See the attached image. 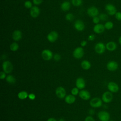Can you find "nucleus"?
I'll return each instance as SVG.
<instances>
[{"label":"nucleus","mask_w":121,"mask_h":121,"mask_svg":"<svg viewBox=\"0 0 121 121\" xmlns=\"http://www.w3.org/2000/svg\"><path fill=\"white\" fill-rule=\"evenodd\" d=\"M2 67L3 71L7 74L11 73L13 69L12 63L9 60L4 61L2 64Z\"/></svg>","instance_id":"f257e3e1"},{"label":"nucleus","mask_w":121,"mask_h":121,"mask_svg":"<svg viewBox=\"0 0 121 121\" xmlns=\"http://www.w3.org/2000/svg\"><path fill=\"white\" fill-rule=\"evenodd\" d=\"M97 117L100 121H109L110 119L109 113L105 111H101L98 112Z\"/></svg>","instance_id":"f03ea898"},{"label":"nucleus","mask_w":121,"mask_h":121,"mask_svg":"<svg viewBox=\"0 0 121 121\" xmlns=\"http://www.w3.org/2000/svg\"><path fill=\"white\" fill-rule=\"evenodd\" d=\"M113 99V95L112 92L106 91L104 92L102 95V100L103 102L106 104L111 103Z\"/></svg>","instance_id":"7ed1b4c3"},{"label":"nucleus","mask_w":121,"mask_h":121,"mask_svg":"<svg viewBox=\"0 0 121 121\" xmlns=\"http://www.w3.org/2000/svg\"><path fill=\"white\" fill-rule=\"evenodd\" d=\"M105 9L107 14L110 16L115 15L117 12V9L115 6L111 3L107 4L105 6Z\"/></svg>","instance_id":"20e7f679"},{"label":"nucleus","mask_w":121,"mask_h":121,"mask_svg":"<svg viewBox=\"0 0 121 121\" xmlns=\"http://www.w3.org/2000/svg\"><path fill=\"white\" fill-rule=\"evenodd\" d=\"M107 88L109 91L112 92V93H115L119 91L120 88L119 85L113 81L109 82L107 85Z\"/></svg>","instance_id":"39448f33"},{"label":"nucleus","mask_w":121,"mask_h":121,"mask_svg":"<svg viewBox=\"0 0 121 121\" xmlns=\"http://www.w3.org/2000/svg\"><path fill=\"white\" fill-rule=\"evenodd\" d=\"M41 56L45 60H51L53 57L52 52L48 49L43 50L41 53Z\"/></svg>","instance_id":"423d86ee"},{"label":"nucleus","mask_w":121,"mask_h":121,"mask_svg":"<svg viewBox=\"0 0 121 121\" xmlns=\"http://www.w3.org/2000/svg\"><path fill=\"white\" fill-rule=\"evenodd\" d=\"M119 68V64L117 62L114 60H111L106 64L107 69L110 71H116Z\"/></svg>","instance_id":"0eeeda50"},{"label":"nucleus","mask_w":121,"mask_h":121,"mask_svg":"<svg viewBox=\"0 0 121 121\" xmlns=\"http://www.w3.org/2000/svg\"><path fill=\"white\" fill-rule=\"evenodd\" d=\"M102 100L98 97H94L90 101V106L93 108H99L102 105Z\"/></svg>","instance_id":"6e6552de"},{"label":"nucleus","mask_w":121,"mask_h":121,"mask_svg":"<svg viewBox=\"0 0 121 121\" xmlns=\"http://www.w3.org/2000/svg\"><path fill=\"white\" fill-rule=\"evenodd\" d=\"M106 49L105 45L102 42L97 43L95 46V52L98 54L103 53Z\"/></svg>","instance_id":"1a4fd4ad"},{"label":"nucleus","mask_w":121,"mask_h":121,"mask_svg":"<svg viewBox=\"0 0 121 121\" xmlns=\"http://www.w3.org/2000/svg\"><path fill=\"white\" fill-rule=\"evenodd\" d=\"M84 51L82 47H77L73 51V55L76 59H80L84 56Z\"/></svg>","instance_id":"9d476101"},{"label":"nucleus","mask_w":121,"mask_h":121,"mask_svg":"<svg viewBox=\"0 0 121 121\" xmlns=\"http://www.w3.org/2000/svg\"><path fill=\"white\" fill-rule=\"evenodd\" d=\"M87 13L89 16L94 17H96L99 14V10L98 9L95 7L92 6L89 7L87 10Z\"/></svg>","instance_id":"9b49d317"},{"label":"nucleus","mask_w":121,"mask_h":121,"mask_svg":"<svg viewBox=\"0 0 121 121\" xmlns=\"http://www.w3.org/2000/svg\"><path fill=\"white\" fill-rule=\"evenodd\" d=\"M58 38V34L55 31H52L50 32L47 36V40L53 43L55 42Z\"/></svg>","instance_id":"f8f14e48"},{"label":"nucleus","mask_w":121,"mask_h":121,"mask_svg":"<svg viewBox=\"0 0 121 121\" xmlns=\"http://www.w3.org/2000/svg\"><path fill=\"white\" fill-rule=\"evenodd\" d=\"M66 91L64 88L62 86L58 87L55 90V94L57 96L60 98L63 99L66 95Z\"/></svg>","instance_id":"ddd939ff"},{"label":"nucleus","mask_w":121,"mask_h":121,"mask_svg":"<svg viewBox=\"0 0 121 121\" xmlns=\"http://www.w3.org/2000/svg\"><path fill=\"white\" fill-rule=\"evenodd\" d=\"M105 28L104 27V25H103L102 24H97L95 25V26L93 27V31L94 32L98 34H100L101 33H103Z\"/></svg>","instance_id":"4468645a"},{"label":"nucleus","mask_w":121,"mask_h":121,"mask_svg":"<svg viewBox=\"0 0 121 121\" xmlns=\"http://www.w3.org/2000/svg\"><path fill=\"white\" fill-rule=\"evenodd\" d=\"M76 87L79 89H83L86 86V82L82 78H78L76 81Z\"/></svg>","instance_id":"2eb2a0df"},{"label":"nucleus","mask_w":121,"mask_h":121,"mask_svg":"<svg viewBox=\"0 0 121 121\" xmlns=\"http://www.w3.org/2000/svg\"><path fill=\"white\" fill-rule=\"evenodd\" d=\"M78 95L81 99L85 100H89L91 97L90 93L86 90H81L79 91Z\"/></svg>","instance_id":"dca6fc26"},{"label":"nucleus","mask_w":121,"mask_h":121,"mask_svg":"<svg viewBox=\"0 0 121 121\" xmlns=\"http://www.w3.org/2000/svg\"><path fill=\"white\" fill-rule=\"evenodd\" d=\"M30 14L32 17L36 18L37 17H38L40 14L39 8L36 6H33L30 9Z\"/></svg>","instance_id":"f3484780"},{"label":"nucleus","mask_w":121,"mask_h":121,"mask_svg":"<svg viewBox=\"0 0 121 121\" xmlns=\"http://www.w3.org/2000/svg\"><path fill=\"white\" fill-rule=\"evenodd\" d=\"M75 28L79 31H83L85 28V25L83 22L80 20H76L74 25Z\"/></svg>","instance_id":"a211bd4d"},{"label":"nucleus","mask_w":121,"mask_h":121,"mask_svg":"<svg viewBox=\"0 0 121 121\" xmlns=\"http://www.w3.org/2000/svg\"><path fill=\"white\" fill-rule=\"evenodd\" d=\"M106 49L110 52H113L115 51L117 48V43L113 41H110L106 43Z\"/></svg>","instance_id":"6ab92c4d"},{"label":"nucleus","mask_w":121,"mask_h":121,"mask_svg":"<svg viewBox=\"0 0 121 121\" xmlns=\"http://www.w3.org/2000/svg\"><path fill=\"white\" fill-rule=\"evenodd\" d=\"M12 38L15 41H19L22 38V32L19 30H15L12 34Z\"/></svg>","instance_id":"aec40b11"},{"label":"nucleus","mask_w":121,"mask_h":121,"mask_svg":"<svg viewBox=\"0 0 121 121\" xmlns=\"http://www.w3.org/2000/svg\"><path fill=\"white\" fill-rule=\"evenodd\" d=\"M65 102L68 104H72L76 101V97L72 95H67L65 98Z\"/></svg>","instance_id":"412c9836"},{"label":"nucleus","mask_w":121,"mask_h":121,"mask_svg":"<svg viewBox=\"0 0 121 121\" xmlns=\"http://www.w3.org/2000/svg\"><path fill=\"white\" fill-rule=\"evenodd\" d=\"M70 8V3L68 1H64L62 3V4L60 5L61 9L64 11H66L69 10Z\"/></svg>","instance_id":"4be33fe9"},{"label":"nucleus","mask_w":121,"mask_h":121,"mask_svg":"<svg viewBox=\"0 0 121 121\" xmlns=\"http://www.w3.org/2000/svg\"><path fill=\"white\" fill-rule=\"evenodd\" d=\"M81 66L82 68L85 70L89 69L91 66L90 62L87 60H84L81 63Z\"/></svg>","instance_id":"5701e85b"},{"label":"nucleus","mask_w":121,"mask_h":121,"mask_svg":"<svg viewBox=\"0 0 121 121\" xmlns=\"http://www.w3.org/2000/svg\"><path fill=\"white\" fill-rule=\"evenodd\" d=\"M17 96L19 98V99L21 100H24L26 99L28 96V94L26 91H22L20 92L18 95Z\"/></svg>","instance_id":"b1692460"},{"label":"nucleus","mask_w":121,"mask_h":121,"mask_svg":"<svg viewBox=\"0 0 121 121\" xmlns=\"http://www.w3.org/2000/svg\"><path fill=\"white\" fill-rule=\"evenodd\" d=\"M6 81L9 84H14L16 82V78H15L11 75H8L6 78Z\"/></svg>","instance_id":"393cba45"},{"label":"nucleus","mask_w":121,"mask_h":121,"mask_svg":"<svg viewBox=\"0 0 121 121\" xmlns=\"http://www.w3.org/2000/svg\"><path fill=\"white\" fill-rule=\"evenodd\" d=\"M104 27L107 30H111L113 28V26H114V24L113 23V22H112V21H106L104 25Z\"/></svg>","instance_id":"a878e982"},{"label":"nucleus","mask_w":121,"mask_h":121,"mask_svg":"<svg viewBox=\"0 0 121 121\" xmlns=\"http://www.w3.org/2000/svg\"><path fill=\"white\" fill-rule=\"evenodd\" d=\"M18 48H19V45L16 42L12 43L10 45V50L11 51H13V52L17 51L18 49Z\"/></svg>","instance_id":"bb28decb"},{"label":"nucleus","mask_w":121,"mask_h":121,"mask_svg":"<svg viewBox=\"0 0 121 121\" xmlns=\"http://www.w3.org/2000/svg\"><path fill=\"white\" fill-rule=\"evenodd\" d=\"M98 17H99L100 20H102V21H106L108 18V15L106 14L103 13H101L100 14H99Z\"/></svg>","instance_id":"cd10ccee"},{"label":"nucleus","mask_w":121,"mask_h":121,"mask_svg":"<svg viewBox=\"0 0 121 121\" xmlns=\"http://www.w3.org/2000/svg\"><path fill=\"white\" fill-rule=\"evenodd\" d=\"M71 2L74 6L78 7L80 6L82 3V0H71Z\"/></svg>","instance_id":"c85d7f7f"},{"label":"nucleus","mask_w":121,"mask_h":121,"mask_svg":"<svg viewBox=\"0 0 121 121\" xmlns=\"http://www.w3.org/2000/svg\"><path fill=\"white\" fill-rule=\"evenodd\" d=\"M65 18H66V19L67 20L69 21H72L74 19V16L72 13H68L66 15Z\"/></svg>","instance_id":"c756f323"},{"label":"nucleus","mask_w":121,"mask_h":121,"mask_svg":"<svg viewBox=\"0 0 121 121\" xmlns=\"http://www.w3.org/2000/svg\"><path fill=\"white\" fill-rule=\"evenodd\" d=\"M25 7L27 9H31L32 6V3L30 0H26L24 3Z\"/></svg>","instance_id":"7c9ffc66"},{"label":"nucleus","mask_w":121,"mask_h":121,"mask_svg":"<svg viewBox=\"0 0 121 121\" xmlns=\"http://www.w3.org/2000/svg\"><path fill=\"white\" fill-rule=\"evenodd\" d=\"M78 88L77 87H74L72 89V90H71V93L72 94V95H77L78 94H79V90H78Z\"/></svg>","instance_id":"2f4dec72"},{"label":"nucleus","mask_w":121,"mask_h":121,"mask_svg":"<svg viewBox=\"0 0 121 121\" xmlns=\"http://www.w3.org/2000/svg\"><path fill=\"white\" fill-rule=\"evenodd\" d=\"M115 18L118 21H121V12L117 11L114 15Z\"/></svg>","instance_id":"473e14b6"},{"label":"nucleus","mask_w":121,"mask_h":121,"mask_svg":"<svg viewBox=\"0 0 121 121\" xmlns=\"http://www.w3.org/2000/svg\"><path fill=\"white\" fill-rule=\"evenodd\" d=\"M100 19L99 17H98V16L95 17H93V22L95 25L97 24H99V23L100 22Z\"/></svg>","instance_id":"72a5a7b5"},{"label":"nucleus","mask_w":121,"mask_h":121,"mask_svg":"<svg viewBox=\"0 0 121 121\" xmlns=\"http://www.w3.org/2000/svg\"><path fill=\"white\" fill-rule=\"evenodd\" d=\"M53 59L56 61H59L60 60L61 57L60 55L58 53H56L54 55H53Z\"/></svg>","instance_id":"f704fd0d"},{"label":"nucleus","mask_w":121,"mask_h":121,"mask_svg":"<svg viewBox=\"0 0 121 121\" xmlns=\"http://www.w3.org/2000/svg\"><path fill=\"white\" fill-rule=\"evenodd\" d=\"M33 2L35 5H38L42 3L43 0H33Z\"/></svg>","instance_id":"c9c22d12"},{"label":"nucleus","mask_w":121,"mask_h":121,"mask_svg":"<svg viewBox=\"0 0 121 121\" xmlns=\"http://www.w3.org/2000/svg\"><path fill=\"white\" fill-rule=\"evenodd\" d=\"M6 73H5L4 71H1L0 73V78L1 79H3L5 78H6Z\"/></svg>","instance_id":"e433bc0d"},{"label":"nucleus","mask_w":121,"mask_h":121,"mask_svg":"<svg viewBox=\"0 0 121 121\" xmlns=\"http://www.w3.org/2000/svg\"><path fill=\"white\" fill-rule=\"evenodd\" d=\"M28 97L29 98V99L31 100H33L35 98V95L33 93H30V94H29Z\"/></svg>","instance_id":"4c0bfd02"},{"label":"nucleus","mask_w":121,"mask_h":121,"mask_svg":"<svg viewBox=\"0 0 121 121\" xmlns=\"http://www.w3.org/2000/svg\"><path fill=\"white\" fill-rule=\"evenodd\" d=\"M85 121H95V119L92 116H88L85 118Z\"/></svg>","instance_id":"58836bf2"},{"label":"nucleus","mask_w":121,"mask_h":121,"mask_svg":"<svg viewBox=\"0 0 121 121\" xmlns=\"http://www.w3.org/2000/svg\"><path fill=\"white\" fill-rule=\"evenodd\" d=\"M95 38V35L93 34L90 35L88 37V40L89 41H93Z\"/></svg>","instance_id":"ea45409f"},{"label":"nucleus","mask_w":121,"mask_h":121,"mask_svg":"<svg viewBox=\"0 0 121 121\" xmlns=\"http://www.w3.org/2000/svg\"><path fill=\"white\" fill-rule=\"evenodd\" d=\"M87 44V42L86 40H83L82 41L81 43H80V45L81 46V47H84Z\"/></svg>","instance_id":"a19ab883"},{"label":"nucleus","mask_w":121,"mask_h":121,"mask_svg":"<svg viewBox=\"0 0 121 121\" xmlns=\"http://www.w3.org/2000/svg\"><path fill=\"white\" fill-rule=\"evenodd\" d=\"M47 121H57L55 118H49Z\"/></svg>","instance_id":"79ce46f5"},{"label":"nucleus","mask_w":121,"mask_h":121,"mask_svg":"<svg viewBox=\"0 0 121 121\" xmlns=\"http://www.w3.org/2000/svg\"><path fill=\"white\" fill-rule=\"evenodd\" d=\"M118 42H119V44L121 45V35L120 36V37H119V39H118Z\"/></svg>","instance_id":"37998d69"},{"label":"nucleus","mask_w":121,"mask_h":121,"mask_svg":"<svg viewBox=\"0 0 121 121\" xmlns=\"http://www.w3.org/2000/svg\"><path fill=\"white\" fill-rule=\"evenodd\" d=\"M59 121H65V120L63 119H60L59 120Z\"/></svg>","instance_id":"c03bdc74"},{"label":"nucleus","mask_w":121,"mask_h":121,"mask_svg":"<svg viewBox=\"0 0 121 121\" xmlns=\"http://www.w3.org/2000/svg\"><path fill=\"white\" fill-rule=\"evenodd\" d=\"M109 121H114V120H110Z\"/></svg>","instance_id":"a18cd8bd"}]
</instances>
